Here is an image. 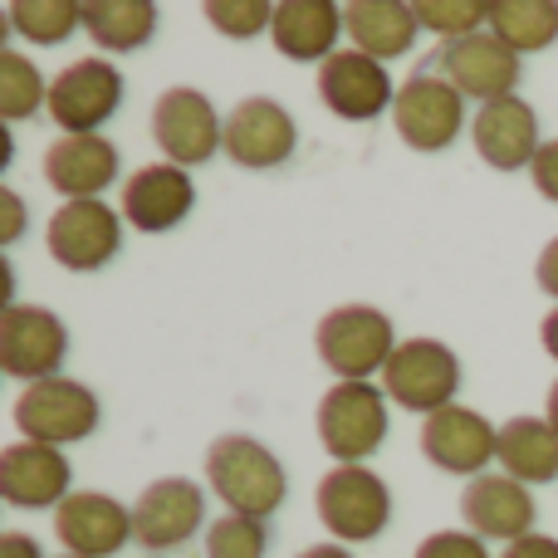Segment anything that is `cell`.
Wrapping results in <instances>:
<instances>
[{
    "label": "cell",
    "mask_w": 558,
    "mask_h": 558,
    "mask_svg": "<svg viewBox=\"0 0 558 558\" xmlns=\"http://www.w3.org/2000/svg\"><path fill=\"white\" fill-rule=\"evenodd\" d=\"M416 25L451 45L475 29H490V0H416Z\"/></svg>",
    "instance_id": "cell-30"
},
{
    "label": "cell",
    "mask_w": 558,
    "mask_h": 558,
    "mask_svg": "<svg viewBox=\"0 0 558 558\" xmlns=\"http://www.w3.org/2000/svg\"><path fill=\"white\" fill-rule=\"evenodd\" d=\"M123 94H128V84H123V74H118V64L88 54V59L64 64L54 78H49L45 113L64 128V137H94L98 128L123 108Z\"/></svg>",
    "instance_id": "cell-7"
},
{
    "label": "cell",
    "mask_w": 558,
    "mask_h": 558,
    "mask_svg": "<svg viewBox=\"0 0 558 558\" xmlns=\"http://www.w3.org/2000/svg\"><path fill=\"white\" fill-rule=\"evenodd\" d=\"M153 143L172 167H202L216 153H226V118L202 88L177 84L153 104Z\"/></svg>",
    "instance_id": "cell-8"
},
{
    "label": "cell",
    "mask_w": 558,
    "mask_h": 558,
    "mask_svg": "<svg viewBox=\"0 0 558 558\" xmlns=\"http://www.w3.org/2000/svg\"><path fill=\"white\" fill-rule=\"evenodd\" d=\"M318 520L338 544H367L383 539L392 524V490L373 465H333L318 481Z\"/></svg>",
    "instance_id": "cell-3"
},
{
    "label": "cell",
    "mask_w": 558,
    "mask_h": 558,
    "mask_svg": "<svg viewBox=\"0 0 558 558\" xmlns=\"http://www.w3.org/2000/svg\"><path fill=\"white\" fill-rule=\"evenodd\" d=\"M416 558H490V549L471 530H436L432 539L416 544Z\"/></svg>",
    "instance_id": "cell-33"
},
{
    "label": "cell",
    "mask_w": 558,
    "mask_h": 558,
    "mask_svg": "<svg viewBox=\"0 0 558 558\" xmlns=\"http://www.w3.org/2000/svg\"><path fill=\"white\" fill-rule=\"evenodd\" d=\"M534 514H539V505H534L530 485H520L505 471L475 475L461 495V520L481 539H505V544L524 539V534H534Z\"/></svg>",
    "instance_id": "cell-21"
},
{
    "label": "cell",
    "mask_w": 558,
    "mask_h": 558,
    "mask_svg": "<svg viewBox=\"0 0 558 558\" xmlns=\"http://www.w3.org/2000/svg\"><path fill=\"white\" fill-rule=\"evenodd\" d=\"M495 461L520 485H554L558 481V432L544 416H510L500 426Z\"/></svg>",
    "instance_id": "cell-25"
},
{
    "label": "cell",
    "mask_w": 558,
    "mask_h": 558,
    "mask_svg": "<svg viewBox=\"0 0 558 558\" xmlns=\"http://www.w3.org/2000/svg\"><path fill=\"white\" fill-rule=\"evenodd\" d=\"M544 422H549L554 432H558V383L549 387V407H544Z\"/></svg>",
    "instance_id": "cell-41"
},
{
    "label": "cell",
    "mask_w": 558,
    "mask_h": 558,
    "mask_svg": "<svg viewBox=\"0 0 558 558\" xmlns=\"http://www.w3.org/2000/svg\"><path fill=\"white\" fill-rule=\"evenodd\" d=\"M471 143L481 153L485 167L495 172H520V167H534L539 157V113L524 104L520 94L500 98V104L475 108L471 118Z\"/></svg>",
    "instance_id": "cell-19"
},
{
    "label": "cell",
    "mask_w": 558,
    "mask_h": 558,
    "mask_svg": "<svg viewBox=\"0 0 558 558\" xmlns=\"http://www.w3.org/2000/svg\"><path fill=\"white\" fill-rule=\"evenodd\" d=\"M206 485L211 495H221L231 514H251V520H270L289 495L279 456L245 432H226L206 446Z\"/></svg>",
    "instance_id": "cell-1"
},
{
    "label": "cell",
    "mask_w": 558,
    "mask_h": 558,
    "mask_svg": "<svg viewBox=\"0 0 558 558\" xmlns=\"http://www.w3.org/2000/svg\"><path fill=\"white\" fill-rule=\"evenodd\" d=\"M500 558H558V539H549V534H524V539L505 544Z\"/></svg>",
    "instance_id": "cell-35"
},
{
    "label": "cell",
    "mask_w": 558,
    "mask_h": 558,
    "mask_svg": "<svg viewBox=\"0 0 558 558\" xmlns=\"http://www.w3.org/2000/svg\"><path fill=\"white\" fill-rule=\"evenodd\" d=\"M0 558H45V554H39V544L29 539V534L10 530L5 539H0Z\"/></svg>",
    "instance_id": "cell-38"
},
{
    "label": "cell",
    "mask_w": 558,
    "mask_h": 558,
    "mask_svg": "<svg viewBox=\"0 0 558 558\" xmlns=\"http://www.w3.org/2000/svg\"><path fill=\"white\" fill-rule=\"evenodd\" d=\"M147 558H153V554H147Z\"/></svg>",
    "instance_id": "cell-43"
},
{
    "label": "cell",
    "mask_w": 558,
    "mask_h": 558,
    "mask_svg": "<svg viewBox=\"0 0 558 558\" xmlns=\"http://www.w3.org/2000/svg\"><path fill=\"white\" fill-rule=\"evenodd\" d=\"M0 495L15 510H59L74 495L64 451L39 441H10L0 451Z\"/></svg>",
    "instance_id": "cell-20"
},
{
    "label": "cell",
    "mask_w": 558,
    "mask_h": 558,
    "mask_svg": "<svg viewBox=\"0 0 558 558\" xmlns=\"http://www.w3.org/2000/svg\"><path fill=\"white\" fill-rule=\"evenodd\" d=\"M69 353V328L45 304H10L0 314V373L20 383H45L59 377Z\"/></svg>",
    "instance_id": "cell-11"
},
{
    "label": "cell",
    "mask_w": 558,
    "mask_h": 558,
    "mask_svg": "<svg viewBox=\"0 0 558 558\" xmlns=\"http://www.w3.org/2000/svg\"><path fill=\"white\" fill-rule=\"evenodd\" d=\"M392 123L412 153H446L465 128V98L436 69H416L397 88Z\"/></svg>",
    "instance_id": "cell-10"
},
{
    "label": "cell",
    "mask_w": 558,
    "mask_h": 558,
    "mask_svg": "<svg viewBox=\"0 0 558 558\" xmlns=\"http://www.w3.org/2000/svg\"><path fill=\"white\" fill-rule=\"evenodd\" d=\"M530 182H534V192H539L544 202L558 206V137L539 147V157H534V167H530Z\"/></svg>",
    "instance_id": "cell-34"
},
{
    "label": "cell",
    "mask_w": 558,
    "mask_h": 558,
    "mask_svg": "<svg viewBox=\"0 0 558 558\" xmlns=\"http://www.w3.org/2000/svg\"><path fill=\"white\" fill-rule=\"evenodd\" d=\"M338 35H343V5L333 0H279L270 39L284 59L294 64H324L338 54Z\"/></svg>",
    "instance_id": "cell-23"
},
{
    "label": "cell",
    "mask_w": 558,
    "mask_h": 558,
    "mask_svg": "<svg viewBox=\"0 0 558 558\" xmlns=\"http://www.w3.org/2000/svg\"><path fill=\"white\" fill-rule=\"evenodd\" d=\"M387 392L377 383H333L318 402V441L338 465H363L387 441Z\"/></svg>",
    "instance_id": "cell-4"
},
{
    "label": "cell",
    "mask_w": 558,
    "mask_h": 558,
    "mask_svg": "<svg viewBox=\"0 0 558 558\" xmlns=\"http://www.w3.org/2000/svg\"><path fill=\"white\" fill-rule=\"evenodd\" d=\"M104 422V407H98L94 387L74 383V377H45V383H29L15 397V426L20 441H39V446H74L88 441Z\"/></svg>",
    "instance_id": "cell-5"
},
{
    "label": "cell",
    "mask_w": 558,
    "mask_h": 558,
    "mask_svg": "<svg viewBox=\"0 0 558 558\" xmlns=\"http://www.w3.org/2000/svg\"><path fill=\"white\" fill-rule=\"evenodd\" d=\"M318 98L333 118L343 123H373L383 118L387 108L397 104V88H392V74H387L383 59L363 54V49H338L333 59L318 64Z\"/></svg>",
    "instance_id": "cell-14"
},
{
    "label": "cell",
    "mask_w": 558,
    "mask_h": 558,
    "mask_svg": "<svg viewBox=\"0 0 558 558\" xmlns=\"http://www.w3.org/2000/svg\"><path fill=\"white\" fill-rule=\"evenodd\" d=\"M426 64H436V74H441L456 94L475 98L481 108L510 98L524 74L520 54H514L495 29H475V35H465V39H451V45H441V54L426 59Z\"/></svg>",
    "instance_id": "cell-9"
},
{
    "label": "cell",
    "mask_w": 558,
    "mask_h": 558,
    "mask_svg": "<svg viewBox=\"0 0 558 558\" xmlns=\"http://www.w3.org/2000/svg\"><path fill=\"white\" fill-rule=\"evenodd\" d=\"M265 549H270V530H265V520H251V514L226 510L206 530V558H265Z\"/></svg>",
    "instance_id": "cell-31"
},
{
    "label": "cell",
    "mask_w": 558,
    "mask_h": 558,
    "mask_svg": "<svg viewBox=\"0 0 558 558\" xmlns=\"http://www.w3.org/2000/svg\"><path fill=\"white\" fill-rule=\"evenodd\" d=\"M299 147V128L294 113L275 98L255 94L245 104H235L226 113V157L245 172H270V167H284Z\"/></svg>",
    "instance_id": "cell-16"
},
{
    "label": "cell",
    "mask_w": 558,
    "mask_h": 558,
    "mask_svg": "<svg viewBox=\"0 0 558 558\" xmlns=\"http://www.w3.org/2000/svg\"><path fill=\"white\" fill-rule=\"evenodd\" d=\"M422 456L446 475H485V465L500 451V426H490V416L475 412V407H441V412L422 416V436H416Z\"/></svg>",
    "instance_id": "cell-13"
},
{
    "label": "cell",
    "mask_w": 558,
    "mask_h": 558,
    "mask_svg": "<svg viewBox=\"0 0 558 558\" xmlns=\"http://www.w3.org/2000/svg\"><path fill=\"white\" fill-rule=\"evenodd\" d=\"M206 524V490L186 475H162L133 500V539L153 558L182 549Z\"/></svg>",
    "instance_id": "cell-12"
},
{
    "label": "cell",
    "mask_w": 558,
    "mask_h": 558,
    "mask_svg": "<svg viewBox=\"0 0 558 558\" xmlns=\"http://www.w3.org/2000/svg\"><path fill=\"white\" fill-rule=\"evenodd\" d=\"M383 392L387 402L407 407V412L432 416L451 407L461 392V357L441 338H402L392 363L383 367Z\"/></svg>",
    "instance_id": "cell-6"
},
{
    "label": "cell",
    "mask_w": 558,
    "mask_h": 558,
    "mask_svg": "<svg viewBox=\"0 0 558 558\" xmlns=\"http://www.w3.org/2000/svg\"><path fill=\"white\" fill-rule=\"evenodd\" d=\"M314 348L324 357V367L338 383H367V377H383V367L397 353V333L392 318L373 304H343L333 314L318 318Z\"/></svg>",
    "instance_id": "cell-2"
},
{
    "label": "cell",
    "mask_w": 558,
    "mask_h": 558,
    "mask_svg": "<svg viewBox=\"0 0 558 558\" xmlns=\"http://www.w3.org/2000/svg\"><path fill=\"white\" fill-rule=\"evenodd\" d=\"M59 558H78V554H59Z\"/></svg>",
    "instance_id": "cell-42"
},
{
    "label": "cell",
    "mask_w": 558,
    "mask_h": 558,
    "mask_svg": "<svg viewBox=\"0 0 558 558\" xmlns=\"http://www.w3.org/2000/svg\"><path fill=\"white\" fill-rule=\"evenodd\" d=\"M54 534H59V544H64V554L113 558L133 539V510H123V505L104 490H74L54 510Z\"/></svg>",
    "instance_id": "cell-18"
},
{
    "label": "cell",
    "mask_w": 558,
    "mask_h": 558,
    "mask_svg": "<svg viewBox=\"0 0 558 558\" xmlns=\"http://www.w3.org/2000/svg\"><path fill=\"white\" fill-rule=\"evenodd\" d=\"M162 15L153 0H84V35L108 54H133L157 35Z\"/></svg>",
    "instance_id": "cell-26"
},
{
    "label": "cell",
    "mask_w": 558,
    "mask_h": 558,
    "mask_svg": "<svg viewBox=\"0 0 558 558\" xmlns=\"http://www.w3.org/2000/svg\"><path fill=\"white\" fill-rule=\"evenodd\" d=\"M206 20L226 39H255L275 25V5L270 0H206Z\"/></svg>",
    "instance_id": "cell-32"
},
{
    "label": "cell",
    "mask_w": 558,
    "mask_h": 558,
    "mask_svg": "<svg viewBox=\"0 0 558 558\" xmlns=\"http://www.w3.org/2000/svg\"><path fill=\"white\" fill-rule=\"evenodd\" d=\"M343 29L353 35V49L373 59L407 54L422 35L416 5H407V0H353V5H343Z\"/></svg>",
    "instance_id": "cell-24"
},
{
    "label": "cell",
    "mask_w": 558,
    "mask_h": 558,
    "mask_svg": "<svg viewBox=\"0 0 558 558\" xmlns=\"http://www.w3.org/2000/svg\"><path fill=\"white\" fill-rule=\"evenodd\" d=\"M294 558H353V554H348V544L328 539V544H308V549H304V554H294Z\"/></svg>",
    "instance_id": "cell-40"
},
{
    "label": "cell",
    "mask_w": 558,
    "mask_h": 558,
    "mask_svg": "<svg viewBox=\"0 0 558 558\" xmlns=\"http://www.w3.org/2000/svg\"><path fill=\"white\" fill-rule=\"evenodd\" d=\"M45 182L64 202H104V192L118 182V143H108L104 133L59 137L45 153Z\"/></svg>",
    "instance_id": "cell-22"
},
{
    "label": "cell",
    "mask_w": 558,
    "mask_h": 558,
    "mask_svg": "<svg viewBox=\"0 0 558 558\" xmlns=\"http://www.w3.org/2000/svg\"><path fill=\"white\" fill-rule=\"evenodd\" d=\"M5 25L29 45H64L84 25V0H10Z\"/></svg>",
    "instance_id": "cell-28"
},
{
    "label": "cell",
    "mask_w": 558,
    "mask_h": 558,
    "mask_svg": "<svg viewBox=\"0 0 558 558\" xmlns=\"http://www.w3.org/2000/svg\"><path fill=\"white\" fill-rule=\"evenodd\" d=\"M0 202H5V226H0V241L15 245V241H20V231H25V202H20V196L10 192V186L0 192Z\"/></svg>",
    "instance_id": "cell-37"
},
{
    "label": "cell",
    "mask_w": 558,
    "mask_h": 558,
    "mask_svg": "<svg viewBox=\"0 0 558 558\" xmlns=\"http://www.w3.org/2000/svg\"><path fill=\"white\" fill-rule=\"evenodd\" d=\"M192 211H196V182L186 177V167L147 162L123 182V221L137 226L143 235L177 231Z\"/></svg>",
    "instance_id": "cell-17"
},
{
    "label": "cell",
    "mask_w": 558,
    "mask_h": 558,
    "mask_svg": "<svg viewBox=\"0 0 558 558\" xmlns=\"http://www.w3.org/2000/svg\"><path fill=\"white\" fill-rule=\"evenodd\" d=\"M45 245L64 270H104L123 251V221L108 202H64L45 226Z\"/></svg>",
    "instance_id": "cell-15"
},
{
    "label": "cell",
    "mask_w": 558,
    "mask_h": 558,
    "mask_svg": "<svg viewBox=\"0 0 558 558\" xmlns=\"http://www.w3.org/2000/svg\"><path fill=\"white\" fill-rule=\"evenodd\" d=\"M534 279H539L544 294L558 299V235L539 251V260H534Z\"/></svg>",
    "instance_id": "cell-36"
},
{
    "label": "cell",
    "mask_w": 558,
    "mask_h": 558,
    "mask_svg": "<svg viewBox=\"0 0 558 558\" xmlns=\"http://www.w3.org/2000/svg\"><path fill=\"white\" fill-rule=\"evenodd\" d=\"M39 104L49 108V84L39 78V69L20 49H0V113L10 123H25L39 113Z\"/></svg>",
    "instance_id": "cell-29"
},
{
    "label": "cell",
    "mask_w": 558,
    "mask_h": 558,
    "mask_svg": "<svg viewBox=\"0 0 558 558\" xmlns=\"http://www.w3.org/2000/svg\"><path fill=\"white\" fill-rule=\"evenodd\" d=\"M539 343H544V353L558 363V304L544 314V324H539Z\"/></svg>",
    "instance_id": "cell-39"
},
{
    "label": "cell",
    "mask_w": 558,
    "mask_h": 558,
    "mask_svg": "<svg viewBox=\"0 0 558 558\" xmlns=\"http://www.w3.org/2000/svg\"><path fill=\"white\" fill-rule=\"evenodd\" d=\"M490 29L514 54H539L558 39V0H490Z\"/></svg>",
    "instance_id": "cell-27"
}]
</instances>
